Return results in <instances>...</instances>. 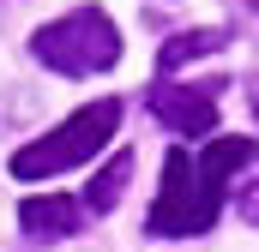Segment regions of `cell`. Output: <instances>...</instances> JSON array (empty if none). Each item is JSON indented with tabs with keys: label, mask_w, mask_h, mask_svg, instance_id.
<instances>
[{
	"label": "cell",
	"mask_w": 259,
	"mask_h": 252,
	"mask_svg": "<svg viewBox=\"0 0 259 252\" xmlns=\"http://www.w3.org/2000/svg\"><path fill=\"white\" fill-rule=\"evenodd\" d=\"M127 174H133V150H115L97 174H91V186H84V210H115L121 204V192H127Z\"/></svg>",
	"instance_id": "7"
},
{
	"label": "cell",
	"mask_w": 259,
	"mask_h": 252,
	"mask_svg": "<svg viewBox=\"0 0 259 252\" xmlns=\"http://www.w3.org/2000/svg\"><path fill=\"white\" fill-rule=\"evenodd\" d=\"M223 42H229L223 30H175V36L157 48V72L169 78V72H181L187 60H205V54H217Z\"/></svg>",
	"instance_id": "6"
},
{
	"label": "cell",
	"mask_w": 259,
	"mask_h": 252,
	"mask_svg": "<svg viewBox=\"0 0 259 252\" xmlns=\"http://www.w3.org/2000/svg\"><path fill=\"white\" fill-rule=\"evenodd\" d=\"M253 156H259V144L241 138V132H235V138H211L199 156H187V150L175 144L169 162H163V192H157V204H151V216H145V234H151V240L211 234L229 180H235Z\"/></svg>",
	"instance_id": "1"
},
{
	"label": "cell",
	"mask_w": 259,
	"mask_h": 252,
	"mask_svg": "<svg viewBox=\"0 0 259 252\" xmlns=\"http://www.w3.org/2000/svg\"><path fill=\"white\" fill-rule=\"evenodd\" d=\"M18 222H24L30 240H72V234L84 228V204H78V198H61V192L24 198V204H18Z\"/></svg>",
	"instance_id": "5"
},
{
	"label": "cell",
	"mask_w": 259,
	"mask_h": 252,
	"mask_svg": "<svg viewBox=\"0 0 259 252\" xmlns=\"http://www.w3.org/2000/svg\"><path fill=\"white\" fill-rule=\"evenodd\" d=\"M30 54L49 66V72H66V78H91V72H109L121 60V30L109 24V12L97 6H78L55 24H42L30 36Z\"/></svg>",
	"instance_id": "3"
},
{
	"label": "cell",
	"mask_w": 259,
	"mask_h": 252,
	"mask_svg": "<svg viewBox=\"0 0 259 252\" xmlns=\"http://www.w3.org/2000/svg\"><path fill=\"white\" fill-rule=\"evenodd\" d=\"M115 126H121V96H103V102L78 108L72 120H61L49 138L12 150V174H18V180H49V174H61V168H78V162H91V156L115 138Z\"/></svg>",
	"instance_id": "2"
},
{
	"label": "cell",
	"mask_w": 259,
	"mask_h": 252,
	"mask_svg": "<svg viewBox=\"0 0 259 252\" xmlns=\"http://www.w3.org/2000/svg\"><path fill=\"white\" fill-rule=\"evenodd\" d=\"M229 84L223 78H205V84H169V78H157L151 84V114L169 126V132H187V138H205L211 126H217V96H223Z\"/></svg>",
	"instance_id": "4"
},
{
	"label": "cell",
	"mask_w": 259,
	"mask_h": 252,
	"mask_svg": "<svg viewBox=\"0 0 259 252\" xmlns=\"http://www.w3.org/2000/svg\"><path fill=\"white\" fill-rule=\"evenodd\" d=\"M241 216H247V222H253V228H259V180H253V186H247V192H241Z\"/></svg>",
	"instance_id": "8"
}]
</instances>
